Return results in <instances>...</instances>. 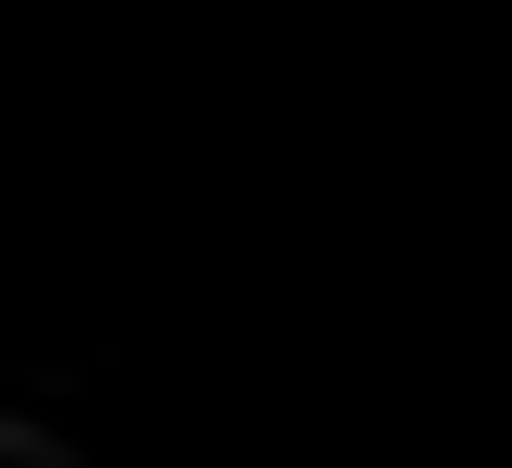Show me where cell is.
<instances>
[{"instance_id": "obj_1", "label": "cell", "mask_w": 512, "mask_h": 468, "mask_svg": "<svg viewBox=\"0 0 512 468\" xmlns=\"http://www.w3.org/2000/svg\"><path fill=\"white\" fill-rule=\"evenodd\" d=\"M0 468H74V454H59L44 425H15V439H0Z\"/></svg>"}]
</instances>
